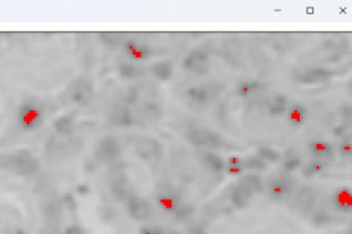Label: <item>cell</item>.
<instances>
[{"mask_svg": "<svg viewBox=\"0 0 352 234\" xmlns=\"http://www.w3.org/2000/svg\"><path fill=\"white\" fill-rule=\"evenodd\" d=\"M44 107L34 100H26L18 108V122L26 132H33L43 125Z\"/></svg>", "mask_w": 352, "mask_h": 234, "instance_id": "obj_1", "label": "cell"}, {"mask_svg": "<svg viewBox=\"0 0 352 234\" xmlns=\"http://www.w3.org/2000/svg\"><path fill=\"white\" fill-rule=\"evenodd\" d=\"M120 143L113 137H105L98 143L95 149V157L103 163L115 161L120 156Z\"/></svg>", "mask_w": 352, "mask_h": 234, "instance_id": "obj_2", "label": "cell"}, {"mask_svg": "<svg viewBox=\"0 0 352 234\" xmlns=\"http://www.w3.org/2000/svg\"><path fill=\"white\" fill-rule=\"evenodd\" d=\"M127 210L129 216L135 220H146L152 216V207L146 199L137 196V195H129L127 197Z\"/></svg>", "mask_w": 352, "mask_h": 234, "instance_id": "obj_3", "label": "cell"}, {"mask_svg": "<svg viewBox=\"0 0 352 234\" xmlns=\"http://www.w3.org/2000/svg\"><path fill=\"white\" fill-rule=\"evenodd\" d=\"M155 202L158 207L162 210L169 212V214H175L181 206V201L175 192L169 190L160 191L156 194Z\"/></svg>", "mask_w": 352, "mask_h": 234, "instance_id": "obj_4", "label": "cell"}, {"mask_svg": "<svg viewBox=\"0 0 352 234\" xmlns=\"http://www.w3.org/2000/svg\"><path fill=\"white\" fill-rule=\"evenodd\" d=\"M188 140L197 147H218L221 143L218 135L205 130H192L188 134Z\"/></svg>", "mask_w": 352, "mask_h": 234, "instance_id": "obj_5", "label": "cell"}, {"mask_svg": "<svg viewBox=\"0 0 352 234\" xmlns=\"http://www.w3.org/2000/svg\"><path fill=\"white\" fill-rule=\"evenodd\" d=\"M334 207L341 212L352 211V190L349 187H341L335 190L332 194Z\"/></svg>", "mask_w": 352, "mask_h": 234, "instance_id": "obj_6", "label": "cell"}, {"mask_svg": "<svg viewBox=\"0 0 352 234\" xmlns=\"http://www.w3.org/2000/svg\"><path fill=\"white\" fill-rule=\"evenodd\" d=\"M71 97L77 104H86L92 97V86L90 82L85 78L74 81Z\"/></svg>", "mask_w": 352, "mask_h": 234, "instance_id": "obj_7", "label": "cell"}, {"mask_svg": "<svg viewBox=\"0 0 352 234\" xmlns=\"http://www.w3.org/2000/svg\"><path fill=\"white\" fill-rule=\"evenodd\" d=\"M161 144L154 139H144L138 143L137 154L142 160H155L161 154Z\"/></svg>", "mask_w": 352, "mask_h": 234, "instance_id": "obj_8", "label": "cell"}, {"mask_svg": "<svg viewBox=\"0 0 352 234\" xmlns=\"http://www.w3.org/2000/svg\"><path fill=\"white\" fill-rule=\"evenodd\" d=\"M292 189V182L286 177H275L269 184V195L272 199H282Z\"/></svg>", "mask_w": 352, "mask_h": 234, "instance_id": "obj_9", "label": "cell"}, {"mask_svg": "<svg viewBox=\"0 0 352 234\" xmlns=\"http://www.w3.org/2000/svg\"><path fill=\"white\" fill-rule=\"evenodd\" d=\"M309 150L314 158H332L335 153V149L332 143L323 139H312L309 142Z\"/></svg>", "mask_w": 352, "mask_h": 234, "instance_id": "obj_10", "label": "cell"}, {"mask_svg": "<svg viewBox=\"0 0 352 234\" xmlns=\"http://www.w3.org/2000/svg\"><path fill=\"white\" fill-rule=\"evenodd\" d=\"M124 50H125V52L131 59L137 62L146 60L150 54L148 46L133 39L126 40L125 43H124Z\"/></svg>", "mask_w": 352, "mask_h": 234, "instance_id": "obj_11", "label": "cell"}, {"mask_svg": "<svg viewBox=\"0 0 352 234\" xmlns=\"http://www.w3.org/2000/svg\"><path fill=\"white\" fill-rule=\"evenodd\" d=\"M308 117V109L303 104L295 103L287 111V121L295 127L302 126Z\"/></svg>", "mask_w": 352, "mask_h": 234, "instance_id": "obj_12", "label": "cell"}, {"mask_svg": "<svg viewBox=\"0 0 352 234\" xmlns=\"http://www.w3.org/2000/svg\"><path fill=\"white\" fill-rule=\"evenodd\" d=\"M224 171L230 176L243 175L246 170L245 158L239 155H231L224 163Z\"/></svg>", "mask_w": 352, "mask_h": 234, "instance_id": "obj_13", "label": "cell"}, {"mask_svg": "<svg viewBox=\"0 0 352 234\" xmlns=\"http://www.w3.org/2000/svg\"><path fill=\"white\" fill-rule=\"evenodd\" d=\"M253 192L248 189L243 183L239 184L238 187L233 189L231 193V201L238 207H244V206L250 202Z\"/></svg>", "mask_w": 352, "mask_h": 234, "instance_id": "obj_14", "label": "cell"}, {"mask_svg": "<svg viewBox=\"0 0 352 234\" xmlns=\"http://www.w3.org/2000/svg\"><path fill=\"white\" fill-rule=\"evenodd\" d=\"M56 132L62 136L70 135L75 128V120L71 115H64L57 119L53 123Z\"/></svg>", "mask_w": 352, "mask_h": 234, "instance_id": "obj_15", "label": "cell"}, {"mask_svg": "<svg viewBox=\"0 0 352 234\" xmlns=\"http://www.w3.org/2000/svg\"><path fill=\"white\" fill-rule=\"evenodd\" d=\"M109 117H111L113 124L119 126H130L133 124V116H131V113L126 108H115L109 114Z\"/></svg>", "mask_w": 352, "mask_h": 234, "instance_id": "obj_16", "label": "cell"}, {"mask_svg": "<svg viewBox=\"0 0 352 234\" xmlns=\"http://www.w3.org/2000/svg\"><path fill=\"white\" fill-rule=\"evenodd\" d=\"M326 168V163L324 160H321V158H313L311 162H309L305 170H303V174L307 177H312L315 175L322 174L324 170Z\"/></svg>", "mask_w": 352, "mask_h": 234, "instance_id": "obj_17", "label": "cell"}, {"mask_svg": "<svg viewBox=\"0 0 352 234\" xmlns=\"http://www.w3.org/2000/svg\"><path fill=\"white\" fill-rule=\"evenodd\" d=\"M152 73L161 80H166L171 76V65L169 63H165V62L157 63L152 68Z\"/></svg>", "mask_w": 352, "mask_h": 234, "instance_id": "obj_18", "label": "cell"}, {"mask_svg": "<svg viewBox=\"0 0 352 234\" xmlns=\"http://www.w3.org/2000/svg\"><path fill=\"white\" fill-rule=\"evenodd\" d=\"M258 156L267 162H277L280 160V153L270 147H261L258 150Z\"/></svg>", "mask_w": 352, "mask_h": 234, "instance_id": "obj_19", "label": "cell"}, {"mask_svg": "<svg viewBox=\"0 0 352 234\" xmlns=\"http://www.w3.org/2000/svg\"><path fill=\"white\" fill-rule=\"evenodd\" d=\"M204 161L208 167L213 170H221L224 167V163L221 161V158L212 153H206L204 156Z\"/></svg>", "mask_w": 352, "mask_h": 234, "instance_id": "obj_20", "label": "cell"}, {"mask_svg": "<svg viewBox=\"0 0 352 234\" xmlns=\"http://www.w3.org/2000/svg\"><path fill=\"white\" fill-rule=\"evenodd\" d=\"M242 183L246 185L252 192H258L261 190V179L256 175L245 176Z\"/></svg>", "mask_w": 352, "mask_h": 234, "instance_id": "obj_21", "label": "cell"}, {"mask_svg": "<svg viewBox=\"0 0 352 234\" xmlns=\"http://www.w3.org/2000/svg\"><path fill=\"white\" fill-rule=\"evenodd\" d=\"M266 162L257 155L253 157H248L245 160V167L246 169H253V170H261L266 168Z\"/></svg>", "mask_w": 352, "mask_h": 234, "instance_id": "obj_22", "label": "cell"}, {"mask_svg": "<svg viewBox=\"0 0 352 234\" xmlns=\"http://www.w3.org/2000/svg\"><path fill=\"white\" fill-rule=\"evenodd\" d=\"M300 164H301V161L299 156L291 154L287 157H285L284 162H283V168H284L285 171H294L295 169H297L300 166Z\"/></svg>", "mask_w": 352, "mask_h": 234, "instance_id": "obj_23", "label": "cell"}, {"mask_svg": "<svg viewBox=\"0 0 352 234\" xmlns=\"http://www.w3.org/2000/svg\"><path fill=\"white\" fill-rule=\"evenodd\" d=\"M257 89V86L255 82H250V81H245L242 82V84L238 87V94L241 95V97H247V95L252 94L255 90Z\"/></svg>", "mask_w": 352, "mask_h": 234, "instance_id": "obj_24", "label": "cell"}, {"mask_svg": "<svg viewBox=\"0 0 352 234\" xmlns=\"http://www.w3.org/2000/svg\"><path fill=\"white\" fill-rule=\"evenodd\" d=\"M138 71H139V68H138L137 66H135L134 64H129V63L122 64V66L120 68L121 74L123 75V76H125V77L136 76V75L138 74Z\"/></svg>", "mask_w": 352, "mask_h": 234, "instance_id": "obj_25", "label": "cell"}, {"mask_svg": "<svg viewBox=\"0 0 352 234\" xmlns=\"http://www.w3.org/2000/svg\"><path fill=\"white\" fill-rule=\"evenodd\" d=\"M339 154L343 157H349L352 154V142L351 140H343L338 147Z\"/></svg>", "mask_w": 352, "mask_h": 234, "instance_id": "obj_26", "label": "cell"}, {"mask_svg": "<svg viewBox=\"0 0 352 234\" xmlns=\"http://www.w3.org/2000/svg\"><path fill=\"white\" fill-rule=\"evenodd\" d=\"M64 234H86V230L81 224L73 223L66 226V229L64 230Z\"/></svg>", "mask_w": 352, "mask_h": 234, "instance_id": "obj_27", "label": "cell"}, {"mask_svg": "<svg viewBox=\"0 0 352 234\" xmlns=\"http://www.w3.org/2000/svg\"><path fill=\"white\" fill-rule=\"evenodd\" d=\"M161 230V228H156V226L144 225L140 229V234H158Z\"/></svg>", "mask_w": 352, "mask_h": 234, "instance_id": "obj_28", "label": "cell"}, {"mask_svg": "<svg viewBox=\"0 0 352 234\" xmlns=\"http://www.w3.org/2000/svg\"><path fill=\"white\" fill-rule=\"evenodd\" d=\"M186 234H208V233H207L206 229L204 228L203 225L196 224V225L191 226V228L189 229V231Z\"/></svg>", "mask_w": 352, "mask_h": 234, "instance_id": "obj_29", "label": "cell"}, {"mask_svg": "<svg viewBox=\"0 0 352 234\" xmlns=\"http://www.w3.org/2000/svg\"><path fill=\"white\" fill-rule=\"evenodd\" d=\"M11 234H27V233L22 229H17L16 231H13Z\"/></svg>", "mask_w": 352, "mask_h": 234, "instance_id": "obj_30", "label": "cell"}, {"mask_svg": "<svg viewBox=\"0 0 352 234\" xmlns=\"http://www.w3.org/2000/svg\"><path fill=\"white\" fill-rule=\"evenodd\" d=\"M158 234H176V233L175 232H170V231H163V230H161Z\"/></svg>", "mask_w": 352, "mask_h": 234, "instance_id": "obj_31", "label": "cell"}]
</instances>
